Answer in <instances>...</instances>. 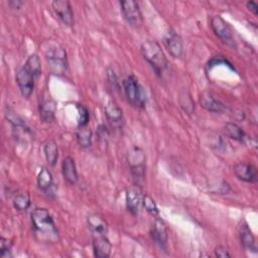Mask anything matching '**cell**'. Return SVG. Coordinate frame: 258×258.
I'll return each instance as SVG.
<instances>
[{
	"mask_svg": "<svg viewBox=\"0 0 258 258\" xmlns=\"http://www.w3.org/2000/svg\"><path fill=\"white\" fill-rule=\"evenodd\" d=\"M150 235L152 240L157 244L161 249H166L168 241V232L167 227L162 219L156 217L150 230Z\"/></svg>",
	"mask_w": 258,
	"mask_h": 258,
	"instance_id": "10",
	"label": "cell"
},
{
	"mask_svg": "<svg viewBox=\"0 0 258 258\" xmlns=\"http://www.w3.org/2000/svg\"><path fill=\"white\" fill-rule=\"evenodd\" d=\"M140 49L144 59L150 64L155 74L161 77L167 69L168 61L159 43L155 40H145L141 44Z\"/></svg>",
	"mask_w": 258,
	"mask_h": 258,
	"instance_id": "2",
	"label": "cell"
},
{
	"mask_svg": "<svg viewBox=\"0 0 258 258\" xmlns=\"http://www.w3.org/2000/svg\"><path fill=\"white\" fill-rule=\"evenodd\" d=\"M52 9L57 17L68 26H73L75 23L74 12L71 3L68 0H54L51 3Z\"/></svg>",
	"mask_w": 258,
	"mask_h": 258,
	"instance_id": "11",
	"label": "cell"
},
{
	"mask_svg": "<svg viewBox=\"0 0 258 258\" xmlns=\"http://www.w3.org/2000/svg\"><path fill=\"white\" fill-rule=\"evenodd\" d=\"M15 79L21 95L28 99L34 90V82L36 79L35 75L24 64L17 71Z\"/></svg>",
	"mask_w": 258,
	"mask_h": 258,
	"instance_id": "8",
	"label": "cell"
},
{
	"mask_svg": "<svg viewBox=\"0 0 258 258\" xmlns=\"http://www.w3.org/2000/svg\"><path fill=\"white\" fill-rule=\"evenodd\" d=\"M30 206V198L27 194H18L13 199V207L17 211H26Z\"/></svg>",
	"mask_w": 258,
	"mask_h": 258,
	"instance_id": "26",
	"label": "cell"
},
{
	"mask_svg": "<svg viewBox=\"0 0 258 258\" xmlns=\"http://www.w3.org/2000/svg\"><path fill=\"white\" fill-rule=\"evenodd\" d=\"M105 115L106 118L109 122V124L113 127V128H121L124 122L123 119V114H122V110L120 109V107L117 105L116 102L110 100L106 106H105Z\"/></svg>",
	"mask_w": 258,
	"mask_h": 258,
	"instance_id": "14",
	"label": "cell"
},
{
	"mask_svg": "<svg viewBox=\"0 0 258 258\" xmlns=\"http://www.w3.org/2000/svg\"><path fill=\"white\" fill-rule=\"evenodd\" d=\"M234 173L240 180L255 183L258 180L257 168L251 163L247 162H238L233 167Z\"/></svg>",
	"mask_w": 258,
	"mask_h": 258,
	"instance_id": "12",
	"label": "cell"
},
{
	"mask_svg": "<svg viewBox=\"0 0 258 258\" xmlns=\"http://www.w3.org/2000/svg\"><path fill=\"white\" fill-rule=\"evenodd\" d=\"M61 171L64 180L70 184H75L78 181V171L76 162L73 157L67 156L61 163Z\"/></svg>",
	"mask_w": 258,
	"mask_h": 258,
	"instance_id": "19",
	"label": "cell"
},
{
	"mask_svg": "<svg viewBox=\"0 0 258 258\" xmlns=\"http://www.w3.org/2000/svg\"><path fill=\"white\" fill-rule=\"evenodd\" d=\"M23 4L22 1H15V0H11L9 1V6L12 8V9H19L21 7V5Z\"/></svg>",
	"mask_w": 258,
	"mask_h": 258,
	"instance_id": "33",
	"label": "cell"
},
{
	"mask_svg": "<svg viewBox=\"0 0 258 258\" xmlns=\"http://www.w3.org/2000/svg\"><path fill=\"white\" fill-rule=\"evenodd\" d=\"M215 255L219 258H226V257H231V254L229 251L224 247V246H218L215 249Z\"/></svg>",
	"mask_w": 258,
	"mask_h": 258,
	"instance_id": "31",
	"label": "cell"
},
{
	"mask_svg": "<svg viewBox=\"0 0 258 258\" xmlns=\"http://www.w3.org/2000/svg\"><path fill=\"white\" fill-rule=\"evenodd\" d=\"M39 117L44 123H51L56 112V103L53 100H44L39 104Z\"/></svg>",
	"mask_w": 258,
	"mask_h": 258,
	"instance_id": "20",
	"label": "cell"
},
{
	"mask_svg": "<svg viewBox=\"0 0 258 258\" xmlns=\"http://www.w3.org/2000/svg\"><path fill=\"white\" fill-rule=\"evenodd\" d=\"M211 27L216 36L219 37L224 43L233 47L236 45L230 25L220 15H214L211 17Z\"/></svg>",
	"mask_w": 258,
	"mask_h": 258,
	"instance_id": "7",
	"label": "cell"
},
{
	"mask_svg": "<svg viewBox=\"0 0 258 258\" xmlns=\"http://www.w3.org/2000/svg\"><path fill=\"white\" fill-rule=\"evenodd\" d=\"M119 4L122 15L127 23L135 28H139L143 23V17L138 3L134 0H126L120 1Z\"/></svg>",
	"mask_w": 258,
	"mask_h": 258,
	"instance_id": "6",
	"label": "cell"
},
{
	"mask_svg": "<svg viewBox=\"0 0 258 258\" xmlns=\"http://www.w3.org/2000/svg\"><path fill=\"white\" fill-rule=\"evenodd\" d=\"M93 252L97 258H107L111 255L112 244L106 236L94 237Z\"/></svg>",
	"mask_w": 258,
	"mask_h": 258,
	"instance_id": "17",
	"label": "cell"
},
{
	"mask_svg": "<svg viewBox=\"0 0 258 258\" xmlns=\"http://www.w3.org/2000/svg\"><path fill=\"white\" fill-rule=\"evenodd\" d=\"M88 227L94 237L98 236H106L109 230V226L107 221L100 216L99 214H92L87 219Z\"/></svg>",
	"mask_w": 258,
	"mask_h": 258,
	"instance_id": "15",
	"label": "cell"
},
{
	"mask_svg": "<svg viewBox=\"0 0 258 258\" xmlns=\"http://www.w3.org/2000/svg\"><path fill=\"white\" fill-rule=\"evenodd\" d=\"M45 57L53 74H61L68 69L67 52L61 46H52L45 51Z\"/></svg>",
	"mask_w": 258,
	"mask_h": 258,
	"instance_id": "5",
	"label": "cell"
},
{
	"mask_svg": "<svg viewBox=\"0 0 258 258\" xmlns=\"http://www.w3.org/2000/svg\"><path fill=\"white\" fill-rule=\"evenodd\" d=\"M77 140L82 147H90L92 145V131L87 126H80L77 133Z\"/></svg>",
	"mask_w": 258,
	"mask_h": 258,
	"instance_id": "24",
	"label": "cell"
},
{
	"mask_svg": "<svg viewBox=\"0 0 258 258\" xmlns=\"http://www.w3.org/2000/svg\"><path fill=\"white\" fill-rule=\"evenodd\" d=\"M24 64L35 75L36 78H38L40 76V74H41V63H40L39 56L36 53L30 54L27 57Z\"/></svg>",
	"mask_w": 258,
	"mask_h": 258,
	"instance_id": "25",
	"label": "cell"
},
{
	"mask_svg": "<svg viewBox=\"0 0 258 258\" xmlns=\"http://www.w3.org/2000/svg\"><path fill=\"white\" fill-rule=\"evenodd\" d=\"M142 206L143 208L149 213L151 214L152 216L154 217H158V214H159V211H158V208L156 206V204L154 203L153 199L147 195H143V198H142Z\"/></svg>",
	"mask_w": 258,
	"mask_h": 258,
	"instance_id": "27",
	"label": "cell"
},
{
	"mask_svg": "<svg viewBox=\"0 0 258 258\" xmlns=\"http://www.w3.org/2000/svg\"><path fill=\"white\" fill-rule=\"evenodd\" d=\"M122 84L127 101L134 107L143 108L146 104L147 97L146 92L138 82V79L135 76L130 75L123 80Z\"/></svg>",
	"mask_w": 258,
	"mask_h": 258,
	"instance_id": "3",
	"label": "cell"
},
{
	"mask_svg": "<svg viewBox=\"0 0 258 258\" xmlns=\"http://www.w3.org/2000/svg\"><path fill=\"white\" fill-rule=\"evenodd\" d=\"M77 108L79 111V126H87L90 119L89 111L83 105H77Z\"/></svg>",
	"mask_w": 258,
	"mask_h": 258,
	"instance_id": "29",
	"label": "cell"
},
{
	"mask_svg": "<svg viewBox=\"0 0 258 258\" xmlns=\"http://www.w3.org/2000/svg\"><path fill=\"white\" fill-rule=\"evenodd\" d=\"M43 152L48 164L54 166L58 158V149L56 143L53 140L45 141L43 144Z\"/></svg>",
	"mask_w": 258,
	"mask_h": 258,
	"instance_id": "23",
	"label": "cell"
},
{
	"mask_svg": "<svg viewBox=\"0 0 258 258\" xmlns=\"http://www.w3.org/2000/svg\"><path fill=\"white\" fill-rule=\"evenodd\" d=\"M200 104L201 106L209 112L221 113L225 111V106L222 102L216 99L212 94L208 92H204L200 96Z\"/></svg>",
	"mask_w": 258,
	"mask_h": 258,
	"instance_id": "18",
	"label": "cell"
},
{
	"mask_svg": "<svg viewBox=\"0 0 258 258\" xmlns=\"http://www.w3.org/2000/svg\"><path fill=\"white\" fill-rule=\"evenodd\" d=\"M107 77H108V80H109V83L112 85L113 88H116L119 89V82H118V78L117 76L115 75L114 71L112 69H108V74H107Z\"/></svg>",
	"mask_w": 258,
	"mask_h": 258,
	"instance_id": "30",
	"label": "cell"
},
{
	"mask_svg": "<svg viewBox=\"0 0 258 258\" xmlns=\"http://www.w3.org/2000/svg\"><path fill=\"white\" fill-rule=\"evenodd\" d=\"M128 162L134 184L141 187L145 178V156L143 150L139 147H134L128 155Z\"/></svg>",
	"mask_w": 258,
	"mask_h": 258,
	"instance_id": "4",
	"label": "cell"
},
{
	"mask_svg": "<svg viewBox=\"0 0 258 258\" xmlns=\"http://www.w3.org/2000/svg\"><path fill=\"white\" fill-rule=\"evenodd\" d=\"M239 237L242 246L245 250L253 253H257V244L254 235L252 234V231L248 227L246 222L241 223L239 226Z\"/></svg>",
	"mask_w": 258,
	"mask_h": 258,
	"instance_id": "16",
	"label": "cell"
},
{
	"mask_svg": "<svg viewBox=\"0 0 258 258\" xmlns=\"http://www.w3.org/2000/svg\"><path fill=\"white\" fill-rule=\"evenodd\" d=\"M37 185L44 192H50V189L53 186V177L51 172L43 167L40 169L37 175Z\"/></svg>",
	"mask_w": 258,
	"mask_h": 258,
	"instance_id": "21",
	"label": "cell"
},
{
	"mask_svg": "<svg viewBox=\"0 0 258 258\" xmlns=\"http://www.w3.org/2000/svg\"><path fill=\"white\" fill-rule=\"evenodd\" d=\"M246 6L254 15L258 14V5H257V3L255 1H248L246 3Z\"/></svg>",
	"mask_w": 258,
	"mask_h": 258,
	"instance_id": "32",
	"label": "cell"
},
{
	"mask_svg": "<svg viewBox=\"0 0 258 258\" xmlns=\"http://www.w3.org/2000/svg\"><path fill=\"white\" fill-rule=\"evenodd\" d=\"M163 43L168 53L172 57L177 58L181 56L183 51V43L180 35L175 31L168 30L163 37Z\"/></svg>",
	"mask_w": 258,
	"mask_h": 258,
	"instance_id": "9",
	"label": "cell"
},
{
	"mask_svg": "<svg viewBox=\"0 0 258 258\" xmlns=\"http://www.w3.org/2000/svg\"><path fill=\"white\" fill-rule=\"evenodd\" d=\"M223 131L226 136L230 137L231 139H234L236 141H243L246 138V134L244 130L233 122H228L223 128Z\"/></svg>",
	"mask_w": 258,
	"mask_h": 258,
	"instance_id": "22",
	"label": "cell"
},
{
	"mask_svg": "<svg viewBox=\"0 0 258 258\" xmlns=\"http://www.w3.org/2000/svg\"><path fill=\"white\" fill-rule=\"evenodd\" d=\"M31 222L34 234L40 241L55 242L58 240V232L49 212L44 208H36L31 213Z\"/></svg>",
	"mask_w": 258,
	"mask_h": 258,
	"instance_id": "1",
	"label": "cell"
},
{
	"mask_svg": "<svg viewBox=\"0 0 258 258\" xmlns=\"http://www.w3.org/2000/svg\"><path fill=\"white\" fill-rule=\"evenodd\" d=\"M142 191L141 187L134 184L126 190V207L132 215H137L142 206Z\"/></svg>",
	"mask_w": 258,
	"mask_h": 258,
	"instance_id": "13",
	"label": "cell"
},
{
	"mask_svg": "<svg viewBox=\"0 0 258 258\" xmlns=\"http://www.w3.org/2000/svg\"><path fill=\"white\" fill-rule=\"evenodd\" d=\"M11 248H12V243L10 240L1 237L0 238V257L1 258H8L11 257Z\"/></svg>",
	"mask_w": 258,
	"mask_h": 258,
	"instance_id": "28",
	"label": "cell"
}]
</instances>
